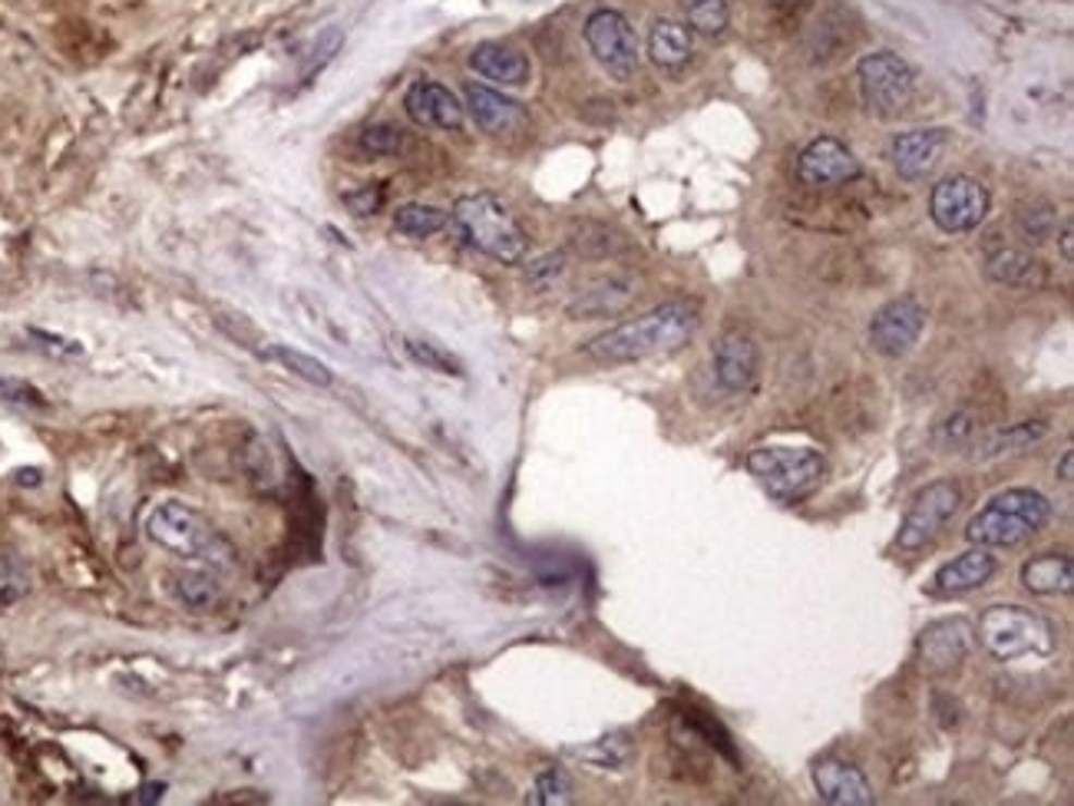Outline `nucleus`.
<instances>
[{
    "mask_svg": "<svg viewBox=\"0 0 1074 806\" xmlns=\"http://www.w3.org/2000/svg\"><path fill=\"white\" fill-rule=\"evenodd\" d=\"M698 331V312L685 301H671L642 318L622 321L599 338L585 344V357H593L599 364H632L658 354H671L681 344H688L692 334Z\"/></svg>",
    "mask_w": 1074,
    "mask_h": 806,
    "instance_id": "nucleus-1",
    "label": "nucleus"
},
{
    "mask_svg": "<svg viewBox=\"0 0 1074 806\" xmlns=\"http://www.w3.org/2000/svg\"><path fill=\"white\" fill-rule=\"evenodd\" d=\"M146 536L159 549L179 559L203 562L209 569H232L235 565V549L232 542L203 516L195 513L185 502H159V506L146 516Z\"/></svg>",
    "mask_w": 1074,
    "mask_h": 806,
    "instance_id": "nucleus-2",
    "label": "nucleus"
},
{
    "mask_svg": "<svg viewBox=\"0 0 1074 806\" xmlns=\"http://www.w3.org/2000/svg\"><path fill=\"white\" fill-rule=\"evenodd\" d=\"M450 222L456 235L486 258L503 265H520L526 258V232L520 229L516 216L490 192L463 195L450 212Z\"/></svg>",
    "mask_w": 1074,
    "mask_h": 806,
    "instance_id": "nucleus-3",
    "label": "nucleus"
},
{
    "mask_svg": "<svg viewBox=\"0 0 1074 806\" xmlns=\"http://www.w3.org/2000/svg\"><path fill=\"white\" fill-rule=\"evenodd\" d=\"M1051 520V502L1038 489H1005L999 492L986 510H979L968 526L965 539L972 546H986V549H1012L1038 536Z\"/></svg>",
    "mask_w": 1074,
    "mask_h": 806,
    "instance_id": "nucleus-4",
    "label": "nucleus"
},
{
    "mask_svg": "<svg viewBox=\"0 0 1074 806\" xmlns=\"http://www.w3.org/2000/svg\"><path fill=\"white\" fill-rule=\"evenodd\" d=\"M750 476L780 502H801L820 489L827 463L807 447H757L747 453Z\"/></svg>",
    "mask_w": 1074,
    "mask_h": 806,
    "instance_id": "nucleus-5",
    "label": "nucleus"
},
{
    "mask_svg": "<svg viewBox=\"0 0 1074 806\" xmlns=\"http://www.w3.org/2000/svg\"><path fill=\"white\" fill-rule=\"evenodd\" d=\"M856 80H859V96L866 110L876 120H896L906 113V107L913 103L916 96V76L913 66L893 53V50H880V53H866L856 66Z\"/></svg>",
    "mask_w": 1074,
    "mask_h": 806,
    "instance_id": "nucleus-6",
    "label": "nucleus"
},
{
    "mask_svg": "<svg viewBox=\"0 0 1074 806\" xmlns=\"http://www.w3.org/2000/svg\"><path fill=\"white\" fill-rule=\"evenodd\" d=\"M979 638L999 661H1015L1025 655H1048L1054 648V632L1045 619L1018 604H996L979 619Z\"/></svg>",
    "mask_w": 1074,
    "mask_h": 806,
    "instance_id": "nucleus-7",
    "label": "nucleus"
},
{
    "mask_svg": "<svg viewBox=\"0 0 1074 806\" xmlns=\"http://www.w3.org/2000/svg\"><path fill=\"white\" fill-rule=\"evenodd\" d=\"M929 216L945 235L979 229L989 216V188L972 175H949L932 185Z\"/></svg>",
    "mask_w": 1074,
    "mask_h": 806,
    "instance_id": "nucleus-8",
    "label": "nucleus"
},
{
    "mask_svg": "<svg viewBox=\"0 0 1074 806\" xmlns=\"http://www.w3.org/2000/svg\"><path fill=\"white\" fill-rule=\"evenodd\" d=\"M585 44H589L593 57L599 60V66L625 83L635 76L638 70V60H642V50H638V37H635V27L628 24L625 14L619 11H596L589 21H585Z\"/></svg>",
    "mask_w": 1074,
    "mask_h": 806,
    "instance_id": "nucleus-9",
    "label": "nucleus"
},
{
    "mask_svg": "<svg viewBox=\"0 0 1074 806\" xmlns=\"http://www.w3.org/2000/svg\"><path fill=\"white\" fill-rule=\"evenodd\" d=\"M959 499H962V492H959V486L952 479L929 483L916 496V502L910 506V513H906V520L900 526L896 549L900 552H919V549H926L945 529V523L955 516Z\"/></svg>",
    "mask_w": 1074,
    "mask_h": 806,
    "instance_id": "nucleus-10",
    "label": "nucleus"
},
{
    "mask_svg": "<svg viewBox=\"0 0 1074 806\" xmlns=\"http://www.w3.org/2000/svg\"><path fill=\"white\" fill-rule=\"evenodd\" d=\"M926 328V308L913 294L893 297L890 305H883L869 321V344L876 354L883 357H903L913 351Z\"/></svg>",
    "mask_w": 1074,
    "mask_h": 806,
    "instance_id": "nucleus-11",
    "label": "nucleus"
},
{
    "mask_svg": "<svg viewBox=\"0 0 1074 806\" xmlns=\"http://www.w3.org/2000/svg\"><path fill=\"white\" fill-rule=\"evenodd\" d=\"M797 175L810 188H833V185H846V182L859 179L863 166H859V159L853 156L850 146H843L833 136H820L801 152Z\"/></svg>",
    "mask_w": 1074,
    "mask_h": 806,
    "instance_id": "nucleus-12",
    "label": "nucleus"
},
{
    "mask_svg": "<svg viewBox=\"0 0 1074 806\" xmlns=\"http://www.w3.org/2000/svg\"><path fill=\"white\" fill-rule=\"evenodd\" d=\"M945 146H949V133L939 130V126H932V130H910V133L893 136L890 159H893L896 175L906 179V182L926 179L939 166Z\"/></svg>",
    "mask_w": 1074,
    "mask_h": 806,
    "instance_id": "nucleus-13",
    "label": "nucleus"
},
{
    "mask_svg": "<svg viewBox=\"0 0 1074 806\" xmlns=\"http://www.w3.org/2000/svg\"><path fill=\"white\" fill-rule=\"evenodd\" d=\"M466 110H469L473 123L490 136H510V133L526 130V123H529L526 110L516 103V99L503 96L493 86H483V83H466Z\"/></svg>",
    "mask_w": 1074,
    "mask_h": 806,
    "instance_id": "nucleus-14",
    "label": "nucleus"
},
{
    "mask_svg": "<svg viewBox=\"0 0 1074 806\" xmlns=\"http://www.w3.org/2000/svg\"><path fill=\"white\" fill-rule=\"evenodd\" d=\"M814 786L820 793L823 803L830 806H869L876 803L872 786L866 780V773L846 760L837 757H823L814 764Z\"/></svg>",
    "mask_w": 1074,
    "mask_h": 806,
    "instance_id": "nucleus-15",
    "label": "nucleus"
},
{
    "mask_svg": "<svg viewBox=\"0 0 1074 806\" xmlns=\"http://www.w3.org/2000/svg\"><path fill=\"white\" fill-rule=\"evenodd\" d=\"M407 117L424 130H460L463 126V103L443 83L420 80L407 89Z\"/></svg>",
    "mask_w": 1074,
    "mask_h": 806,
    "instance_id": "nucleus-16",
    "label": "nucleus"
},
{
    "mask_svg": "<svg viewBox=\"0 0 1074 806\" xmlns=\"http://www.w3.org/2000/svg\"><path fill=\"white\" fill-rule=\"evenodd\" d=\"M999 562L992 555V549L986 546H975L962 555H955L952 562H945L936 578H932V591L939 595H962V591H975L983 588L992 575H996Z\"/></svg>",
    "mask_w": 1074,
    "mask_h": 806,
    "instance_id": "nucleus-17",
    "label": "nucleus"
},
{
    "mask_svg": "<svg viewBox=\"0 0 1074 806\" xmlns=\"http://www.w3.org/2000/svg\"><path fill=\"white\" fill-rule=\"evenodd\" d=\"M757 374V347L747 334L741 331H728L718 344H715V377L721 383V390L728 393H741L750 387Z\"/></svg>",
    "mask_w": 1074,
    "mask_h": 806,
    "instance_id": "nucleus-18",
    "label": "nucleus"
},
{
    "mask_svg": "<svg viewBox=\"0 0 1074 806\" xmlns=\"http://www.w3.org/2000/svg\"><path fill=\"white\" fill-rule=\"evenodd\" d=\"M469 66L479 73V76H486V80H493V83H500V86H526L529 83V73H533V66H529V57L523 53V50H516V47H510V44H479V47H473V53H469Z\"/></svg>",
    "mask_w": 1074,
    "mask_h": 806,
    "instance_id": "nucleus-19",
    "label": "nucleus"
},
{
    "mask_svg": "<svg viewBox=\"0 0 1074 806\" xmlns=\"http://www.w3.org/2000/svg\"><path fill=\"white\" fill-rule=\"evenodd\" d=\"M986 274L996 284L1005 288H1025V291H1038L1048 281V268L1041 258L1018 252V248H999L986 258Z\"/></svg>",
    "mask_w": 1074,
    "mask_h": 806,
    "instance_id": "nucleus-20",
    "label": "nucleus"
},
{
    "mask_svg": "<svg viewBox=\"0 0 1074 806\" xmlns=\"http://www.w3.org/2000/svg\"><path fill=\"white\" fill-rule=\"evenodd\" d=\"M1022 582L1032 595H1067L1074 588V565L1061 552H1041L1022 565Z\"/></svg>",
    "mask_w": 1074,
    "mask_h": 806,
    "instance_id": "nucleus-21",
    "label": "nucleus"
},
{
    "mask_svg": "<svg viewBox=\"0 0 1074 806\" xmlns=\"http://www.w3.org/2000/svg\"><path fill=\"white\" fill-rule=\"evenodd\" d=\"M968 625L965 622H939L929 632H923V655L932 671H949L955 668L965 651H968Z\"/></svg>",
    "mask_w": 1074,
    "mask_h": 806,
    "instance_id": "nucleus-22",
    "label": "nucleus"
},
{
    "mask_svg": "<svg viewBox=\"0 0 1074 806\" xmlns=\"http://www.w3.org/2000/svg\"><path fill=\"white\" fill-rule=\"evenodd\" d=\"M635 297L632 291V281H622V278H609V281H599L593 284L589 291H582L572 305H569V315L572 318H602V315H615L622 312L628 301Z\"/></svg>",
    "mask_w": 1074,
    "mask_h": 806,
    "instance_id": "nucleus-23",
    "label": "nucleus"
},
{
    "mask_svg": "<svg viewBox=\"0 0 1074 806\" xmlns=\"http://www.w3.org/2000/svg\"><path fill=\"white\" fill-rule=\"evenodd\" d=\"M648 57L658 66L678 70L681 63H688V57H692V30L685 24L671 21V17L655 21L651 24V34H648Z\"/></svg>",
    "mask_w": 1074,
    "mask_h": 806,
    "instance_id": "nucleus-24",
    "label": "nucleus"
},
{
    "mask_svg": "<svg viewBox=\"0 0 1074 806\" xmlns=\"http://www.w3.org/2000/svg\"><path fill=\"white\" fill-rule=\"evenodd\" d=\"M261 354H265L268 361L281 364L284 370H291L295 377L315 383V387H331V370H328V364L318 361V357H312V354H305V351L284 347V344H265Z\"/></svg>",
    "mask_w": 1074,
    "mask_h": 806,
    "instance_id": "nucleus-25",
    "label": "nucleus"
},
{
    "mask_svg": "<svg viewBox=\"0 0 1074 806\" xmlns=\"http://www.w3.org/2000/svg\"><path fill=\"white\" fill-rule=\"evenodd\" d=\"M450 212L437 209V206H424V202H407L394 212V229L407 239H430L440 229H447Z\"/></svg>",
    "mask_w": 1074,
    "mask_h": 806,
    "instance_id": "nucleus-26",
    "label": "nucleus"
},
{
    "mask_svg": "<svg viewBox=\"0 0 1074 806\" xmlns=\"http://www.w3.org/2000/svg\"><path fill=\"white\" fill-rule=\"evenodd\" d=\"M1015 229L1025 242L1041 245L1058 232V212H1054V206H1048V202H1025V206H1018V212H1015Z\"/></svg>",
    "mask_w": 1074,
    "mask_h": 806,
    "instance_id": "nucleus-27",
    "label": "nucleus"
},
{
    "mask_svg": "<svg viewBox=\"0 0 1074 806\" xmlns=\"http://www.w3.org/2000/svg\"><path fill=\"white\" fill-rule=\"evenodd\" d=\"M685 17H688V30L718 37L731 21V8L728 0H685Z\"/></svg>",
    "mask_w": 1074,
    "mask_h": 806,
    "instance_id": "nucleus-28",
    "label": "nucleus"
},
{
    "mask_svg": "<svg viewBox=\"0 0 1074 806\" xmlns=\"http://www.w3.org/2000/svg\"><path fill=\"white\" fill-rule=\"evenodd\" d=\"M175 591L188 609H199V612L212 609V604L222 598V588H219L212 572H185V575H179Z\"/></svg>",
    "mask_w": 1074,
    "mask_h": 806,
    "instance_id": "nucleus-29",
    "label": "nucleus"
},
{
    "mask_svg": "<svg viewBox=\"0 0 1074 806\" xmlns=\"http://www.w3.org/2000/svg\"><path fill=\"white\" fill-rule=\"evenodd\" d=\"M404 351L411 354V361H417L420 367L427 370H437V374H450V377H463V364L460 357H453L450 351H443L440 344H430V341H417V338H407L404 341Z\"/></svg>",
    "mask_w": 1074,
    "mask_h": 806,
    "instance_id": "nucleus-30",
    "label": "nucleus"
},
{
    "mask_svg": "<svg viewBox=\"0 0 1074 806\" xmlns=\"http://www.w3.org/2000/svg\"><path fill=\"white\" fill-rule=\"evenodd\" d=\"M357 146L367 152V156H398L404 152L407 139L398 126H390V123H377V126H367L361 136H357Z\"/></svg>",
    "mask_w": 1074,
    "mask_h": 806,
    "instance_id": "nucleus-31",
    "label": "nucleus"
},
{
    "mask_svg": "<svg viewBox=\"0 0 1074 806\" xmlns=\"http://www.w3.org/2000/svg\"><path fill=\"white\" fill-rule=\"evenodd\" d=\"M344 47V30L341 27H328L318 40H315V47H312V53H308V60H305V66H302V83H312L334 57H338V50Z\"/></svg>",
    "mask_w": 1074,
    "mask_h": 806,
    "instance_id": "nucleus-32",
    "label": "nucleus"
},
{
    "mask_svg": "<svg viewBox=\"0 0 1074 806\" xmlns=\"http://www.w3.org/2000/svg\"><path fill=\"white\" fill-rule=\"evenodd\" d=\"M529 803H542V806H562V803H572V780L562 773V770H546L539 773L533 793H529Z\"/></svg>",
    "mask_w": 1074,
    "mask_h": 806,
    "instance_id": "nucleus-33",
    "label": "nucleus"
},
{
    "mask_svg": "<svg viewBox=\"0 0 1074 806\" xmlns=\"http://www.w3.org/2000/svg\"><path fill=\"white\" fill-rule=\"evenodd\" d=\"M1048 433L1045 424H1018L1005 433H999L992 443H989V456H1002V453H1015V450H1025L1032 443H1038L1041 437Z\"/></svg>",
    "mask_w": 1074,
    "mask_h": 806,
    "instance_id": "nucleus-34",
    "label": "nucleus"
},
{
    "mask_svg": "<svg viewBox=\"0 0 1074 806\" xmlns=\"http://www.w3.org/2000/svg\"><path fill=\"white\" fill-rule=\"evenodd\" d=\"M0 400L17 403V407H27V411H47V396L34 383L17 380V377H0Z\"/></svg>",
    "mask_w": 1074,
    "mask_h": 806,
    "instance_id": "nucleus-35",
    "label": "nucleus"
},
{
    "mask_svg": "<svg viewBox=\"0 0 1074 806\" xmlns=\"http://www.w3.org/2000/svg\"><path fill=\"white\" fill-rule=\"evenodd\" d=\"M216 325L235 341V344H242V347H248V351H265V344H261V331L248 321V318H242V315H235V312H222L219 318H216Z\"/></svg>",
    "mask_w": 1074,
    "mask_h": 806,
    "instance_id": "nucleus-36",
    "label": "nucleus"
},
{
    "mask_svg": "<svg viewBox=\"0 0 1074 806\" xmlns=\"http://www.w3.org/2000/svg\"><path fill=\"white\" fill-rule=\"evenodd\" d=\"M383 198H387L383 185H364L357 192H344V206L351 209V216H374L380 212Z\"/></svg>",
    "mask_w": 1074,
    "mask_h": 806,
    "instance_id": "nucleus-37",
    "label": "nucleus"
},
{
    "mask_svg": "<svg viewBox=\"0 0 1074 806\" xmlns=\"http://www.w3.org/2000/svg\"><path fill=\"white\" fill-rule=\"evenodd\" d=\"M562 271H565V258H562V255H546V258H539V261H533V265L526 268V278H529V284L546 288V284H552Z\"/></svg>",
    "mask_w": 1074,
    "mask_h": 806,
    "instance_id": "nucleus-38",
    "label": "nucleus"
},
{
    "mask_svg": "<svg viewBox=\"0 0 1074 806\" xmlns=\"http://www.w3.org/2000/svg\"><path fill=\"white\" fill-rule=\"evenodd\" d=\"M27 334H30L34 341H40V347H47V351H53V354H63V357H80V354H83V347H80L76 341H70V338L50 334V331H40V328H30Z\"/></svg>",
    "mask_w": 1074,
    "mask_h": 806,
    "instance_id": "nucleus-39",
    "label": "nucleus"
},
{
    "mask_svg": "<svg viewBox=\"0 0 1074 806\" xmlns=\"http://www.w3.org/2000/svg\"><path fill=\"white\" fill-rule=\"evenodd\" d=\"M942 430H949V443H959L972 433V424H968V414H955L942 424Z\"/></svg>",
    "mask_w": 1074,
    "mask_h": 806,
    "instance_id": "nucleus-40",
    "label": "nucleus"
},
{
    "mask_svg": "<svg viewBox=\"0 0 1074 806\" xmlns=\"http://www.w3.org/2000/svg\"><path fill=\"white\" fill-rule=\"evenodd\" d=\"M1061 252H1064V261H1074V252H1071V219L1061 225Z\"/></svg>",
    "mask_w": 1074,
    "mask_h": 806,
    "instance_id": "nucleus-41",
    "label": "nucleus"
},
{
    "mask_svg": "<svg viewBox=\"0 0 1074 806\" xmlns=\"http://www.w3.org/2000/svg\"><path fill=\"white\" fill-rule=\"evenodd\" d=\"M1071 463H1074V453L1067 450V453L1061 456V466H1058V476H1061V483H1071Z\"/></svg>",
    "mask_w": 1074,
    "mask_h": 806,
    "instance_id": "nucleus-42",
    "label": "nucleus"
},
{
    "mask_svg": "<svg viewBox=\"0 0 1074 806\" xmlns=\"http://www.w3.org/2000/svg\"><path fill=\"white\" fill-rule=\"evenodd\" d=\"M17 483L21 486H37L40 483V469H21L17 473Z\"/></svg>",
    "mask_w": 1074,
    "mask_h": 806,
    "instance_id": "nucleus-43",
    "label": "nucleus"
},
{
    "mask_svg": "<svg viewBox=\"0 0 1074 806\" xmlns=\"http://www.w3.org/2000/svg\"><path fill=\"white\" fill-rule=\"evenodd\" d=\"M1061 4H1067V0H1061Z\"/></svg>",
    "mask_w": 1074,
    "mask_h": 806,
    "instance_id": "nucleus-44",
    "label": "nucleus"
}]
</instances>
